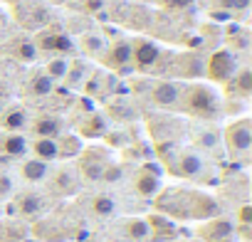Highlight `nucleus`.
<instances>
[{"instance_id":"29","label":"nucleus","mask_w":252,"mask_h":242,"mask_svg":"<svg viewBox=\"0 0 252 242\" xmlns=\"http://www.w3.org/2000/svg\"><path fill=\"white\" fill-rule=\"evenodd\" d=\"M82 50H84L87 55H92V57H101V55H104V50H106V42H104V37H101V35L87 32V35L82 37Z\"/></svg>"},{"instance_id":"31","label":"nucleus","mask_w":252,"mask_h":242,"mask_svg":"<svg viewBox=\"0 0 252 242\" xmlns=\"http://www.w3.org/2000/svg\"><path fill=\"white\" fill-rule=\"evenodd\" d=\"M89 74V69H87V64L84 62H69V69H67V74H64V82L72 87V89H77V87H82V79Z\"/></svg>"},{"instance_id":"27","label":"nucleus","mask_w":252,"mask_h":242,"mask_svg":"<svg viewBox=\"0 0 252 242\" xmlns=\"http://www.w3.org/2000/svg\"><path fill=\"white\" fill-rule=\"evenodd\" d=\"M13 50V57L18 60V62H35L37 60V47H35V42H30V40H18V42H13L10 45Z\"/></svg>"},{"instance_id":"9","label":"nucleus","mask_w":252,"mask_h":242,"mask_svg":"<svg viewBox=\"0 0 252 242\" xmlns=\"http://www.w3.org/2000/svg\"><path fill=\"white\" fill-rule=\"evenodd\" d=\"M237 225H232V220L225 217H210L205 220V225L198 227V237L205 242H230V237H235Z\"/></svg>"},{"instance_id":"13","label":"nucleus","mask_w":252,"mask_h":242,"mask_svg":"<svg viewBox=\"0 0 252 242\" xmlns=\"http://www.w3.org/2000/svg\"><path fill=\"white\" fill-rule=\"evenodd\" d=\"M77 188H79V173L74 168L62 166V168L55 171V176H52V190L57 195H74Z\"/></svg>"},{"instance_id":"23","label":"nucleus","mask_w":252,"mask_h":242,"mask_svg":"<svg viewBox=\"0 0 252 242\" xmlns=\"http://www.w3.org/2000/svg\"><path fill=\"white\" fill-rule=\"evenodd\" d=\"M227 87H230V91L235 94V96H242V99H247L250 94H252V72L245 67V69H240V72H235L232 74V79L227 82Z\"/></svg>"},{"instance_id":"2","label":"nucleus","mask_w":252,"mask_h":242,"mask_svg":"<svg viewBox=\"0 0 252 242\" xmlns=\"http://www.w3.org/2000/svg\"><path fill=\"white\" fill-rule=\"evenodd\" d=\"M181 109L195 119H205V121H213L220 116L222 111V101H220V94L208 87V84H188L183 87V94H181Z\"/></svg>"},{"instance_id":"36","label":"nucleus","mask_w":252,"mask_h":242,"mask_svg":"<svg viewBox=\"0 0 252 242\" xmlns=\"http://www.w3.org/2000/svg\"><path fill=\"white\" fill-rule=\"evenodd\" d=\"M237 220H240V225H250V220H252V208H250V205H242L240 212H237Z\"/></svg>"},{"instance_id":"30","label":"nucleus","mask_w":252,"mask_h":242,"mask_svg":"<svg viewBox=\"0 0 252 242\" xmlns=\"http://www.w3.org/2000/svg\"><path fill=\"white\" fill-rule=\"evenodd\" d=\"M67 69H69V62L64 60V57H55V60H50L47 62V67H45V74L52 79V82H62L64 79V74H67Z\"/></svg>"},{"instance_id":"6","label":"nucleus","mask_w":252,"mask_h":242,"mask_svg":"<svg viewBox=\"0 0 252 242\" xmlns=\"http://www.w3.org/2000/svg\"><path fill=\"white\" fill-rule=\"evenodd\" d=\"M181 94H183V84L178 82H154L151 84V91H149V99L161 106V109H178L181 106Z\"/></svg>"},{"instance_id":"16","label":"nucleus","mask_w":252,"mask_h":242,"mask_svg":"<svg viewBox=\"0 0 252 242\" xmlns=\"http://www.w3.org/2000/svg\"><path fill=\"white\" fill-rule=\"evenodd\" d=\"M124 237L129 242H149L151 240V227H149V220L144 217H129L124 220Z\"/></svg>"},{"instance_id":"15","label":"nucleus","mask_w":252,"mask_h":242,"mask_svg":"<svg viewBox=\"0 0 252 242\" xmlns=\"http://www.w3.org/2000/svg\"><path fill=\"white\" fill-rule=\"evenodd\" d=\"M109 131V121L101 111H92L84 116V121L79 124V134L87 136V139H101L104 134Z\"/></svg>"},{"instance_id":"10","label":"nucleus","mask_w":252,"mask_h":242,"mask_svg":"<svg viewBox=\"0 0 252 242\" xmlns=\"http://www.w3.org/2000/svg\"><path fill=\"white\" fill-rule=\"evenodd\" d=\"M134 190L141 198H156L161 190V181H158V171L154 168V163H146L144 168H139V173L134 176Z\"/></svg>"},{"instance_id":"25","label":"nucleus","mask_w":252,"mask_h":242,"mask_svg":"<svg viewBox=\"0 0 252 242\" xmlns=\"http://www.w3.org/2000/svg\"><path fill=\"white\" fill-rule=\"evenodd\" d=\"M89 210H92V215H96V217H111V215L116 212V200H114L111 195L99 193V195H94V198L89 200Z\"/></svg>"},{"instance_id":"22","label":"nucleus","mask_w":252,"mask_h":242,"mask_svg":"<svg viewBox=\"0 0 252 242\" xmlns=\"http://www.w3.org/2000/svg\"><path fill=\"white\" fill-rule=\"evenodd\" d=\"M0 126H5L10 134H20L25 126H28V114L23 106H10L5 111V116L0 119Z\"/></svg>"},{"instance_id":"26","label":"nucleus","mask_w":252,"mask_h":242,"mask_svg":"<svg viewBox=\"0 0 252 242\" xmlns=\"http://www.w3.org/2000/svg\"><path fill=\"white\" fill-rule=\"evenodd\" d=\"M28 237V225L23 222H0V242H23Z\"/></svg>"},{"instance_id":"40","label":"nucleus","mask_w":252,"mask_h":242,"mask_svg":"<svg viewBox=\"0 0 252 242\" xmlns=\"http://www.w3.org/2000/svg\"><path fill=\"white\" fill-rule=\"evenodd\" d=\"M8 3H20V0H8Z\"/></svg>"},{"instance_id":"1","label":"nucleus","mask_w":252,"mask_h":242,"mask_svg":"<svg viewBox=\"0 0 252 242\" xmlns=\"http://www.w3.org/2000/svg\"><path fill=\"white\" fill-rule=\"evenodd\" d=\"M156 208L171 220H210L218 215V203L200 190H166L156 198Z\"/></svg>"},{"instance_id":"7","label":"nucleus","mask_w":252,"mask_h":242,"mask_svg":"<svg viewBox=\"0 0 252 242\" xmlns=\"http://www.w3.org/2000/svg\"><path fill=\"white\" fill-rule=\"evenodd\" d=\"M35 47H37V52L45 50V52H55L60 57L77 52V45L67 32H37L35 35Z\"/></svg>"},{"instance_id":"41","label":"nucleus","mask_w":252,"mask_h":242,"mask_svg":"<svg viewBox=\"0 0 252 242\" xmlns=\"http://www.w3.org/2000/svg\"><path fill=\"white\" fill-rule=\"evenodd\" d=\"M52 3H64V0H52Z\"/></svg>"},{"instance_id":"20","label":"nucleus","mask_w":252,"mask_h":242,"mask_svg":"<svg viewBox=\"0 0 252 242\" xmlns=\"http://www.w3.org/2000/svg\"><path fill=\"white\" fill-rule=\"evenodd\" d=\"M149 227H151V237L156 242H163V240H173L176 237V225L171 217H163V215H151L149 217Z\"/></svg>"},{"instance_id":"12","label":"nucleus","mask_w":252,"mask_h":242,"mask_svg":"<svg viewBox=\"0 0 252 242\" xmlns=\"http://www.w3.org/2000/svg\"><path fill=\"white\" fill-rule=\"evenodd\" d=\"M171 171H176V176H183V178H200V173L205 171V163H203L200 153L181 151L176 163H171Z\"/></svg>"},{"instance_id":"21","label":"nucleus","mask_w":252,"mask_h":242,"mask_svg":"<svg viewBox=\"0 0 252 242\" xmlns=\"http://www.w3.org/2000/svg\"><path fill=\"white\" fill-rule=\"evenodd\" d=\"M52 89H55V82H52L45 72H35V74L28 79V87H25V91H28L30 96H35V99L50 96Z\"/></svg>"},{"instance_id":"37","label":"nucleus","mask_w":252,"mask_h":242,"mask_svg":"<svg viewBox=\"0 0 252 242\" xmlns=\"http://www.w3.org/2000/svg\"><path fill=\"white\" fill-rule=\"evenodd\" d=\"M104 8V0H84V10L87 13H99Z\"/></svg>"},{"instance_id":"17","label":"nucleus","mask_w":252,"mask_h":242,"mask_svg":"<svg viewBox=\"0 0 252 242\" xmlns=\"http://www.w3.org/2000/svg\"><path fill=\"white\" fill-rule=\"evenodd\" d=\"M28 149L32 151V158H40L45 163H52L60 158L57 139H32V144H28Z\"/></svg>"},{"instance_id":"19","label":"nucleus","mask_w":252,"mask_h":242,"mask_svg":"<svg viewBox=\"0 0 252 242\" xmlns=\"http://www.w3.org/2000/svg\"><path fill=\"white\" fill-rule=\"evenodd\" d=\"M20 176L28 181V183H42L47 181L50 176V163L40 161V158H28L23 166H20Z\"/></svg>"},{"instance_id":"24","label":"nucleus","mask_w":252,"mask_h":242,"mask_svg":"<svg viewBox=\"0 0 252 242\" xmlns=\"http://www.w3.org/2000/svg\"><path fill=\"white\" fill-rule=\"evenodd\" d=\"M0 149H3V153L10 156V158H23L28 153V141H25L23 134H8L3 139V144H0Z\"/></svg>"},{"instance_id":"5","label":"nucleus","mask_w":252,"mask_h":242,"mask_svg":"<svg viewBox=\"0 0 252 242\" xmlns=\"http://www.w3.org/2000/svg\"><path fill=\"white\" fill-rule=\"evenodd\" d=\"M106 166H109V153H106L104 149H87V151H82L79 171H77V173H79L84 181L94 183V181L101 178V173H104Z\"/></svg>"},{"instance_id":"18","label":"nucleus","mask_w":252,"mask_h":242,"mask_svg":"<svg viewBox=\"0 0 252 242\" xmlns=\"http://www.w3.org/2000/svg\"><path fill=\"white\" fill-rule=\"evenodd\" d=\"M15 205L23 217H37L45 212V198L40 193H23V195H18Z\"/></svg>"},{"instance_id":"28","label":"nucleus","mask_w":252,"mask_h":242,"mask_svg":"<svg viewBox=\"0 0 252 242\" xmlns=\"http://www.w3.org/2000/svg\"><path fill=\"white\" fill-rule=\"evenodd\" d=\"M57 146H60V158H72L77 153H82V141L79 136H57Z\"/></svg>"},{"instance_id":"34","label":"nucleus","mask_w":252,"mask_h":242,"mask_svg":"<svg viewBox=\"0 0 252 242\" xmlns=\"http://www.w3.org/2000/svg\"><path fill=\"white\" fill-rule=\"evenodd\" d=\"M163 5L168 10H186V8L193 5V0H163Z\"/></svg>"},{"instance_id":"38","label":"nucleus","mask_w":252,"mask_h":242,"mask_svg":"<svg viewBox=\"0 0 252 242\" xmlns=\"http://www.w3.org/2000/svg\"><path fill=\"white\" fill-rule=\"evenodd\" d=\"M210 18H215V20H230V18H232V13H230V10L218 8V10H210Z\"/></svg>"},{"instance_id":"35","label":"nucleus","mask_w":252,"mask_h":242,"mask_svg":"<svg viewBox=\"0 0 252 242\" xmlns=\"http://www.w3.org/2000/svg\"><path fill=\"white\" fill-rule=\"evenodd\" d=\"M10 193H13V178L3 173V176H0V198H5Z\"/></svg>"},{"instance_id":"14","label":"nucleus","mask_w":252,"mask_h":242,"mask_svg":"<svg viewBox=\"0 0 252 242\" xmlns=\"http://www.w3.org/2000/svg\"><path fill=\"white\" fill-rule=\"evenodd\" d=\"M32 134L35 139H57L62 136L64 131V124H62V119L60 116H52V114H45V116H37L32 121Z\"/></svg>"},{"instance_id":"4","label":"nucleus","mask_w":252,"mask_h":242,"mask_svg":"<svg viewBox=\"0 0 252 242\" xmlns=\"http://www.w3.org/2000/svg\"><path fill=\"white\" fill-rule=\"evenodd\" d=\"M237 72V60L232 52L227 50H218L208 57V64H205V74L215 82V84H227L232 79V74Z\"/></svg>"},{"instance_id":"8","label":"nucleus","mask_w":252,"mask_h":242,"mask_svg":"<svg viewBox=\"0 0 252 242\" xmlns=\"http://www.w3.org/2000/svg\"><path fill=\"white\" fill-rule=\"evenodd\" d=\"M158 60H161V47H158L156 42L144 40V37L131 42V64H134L136 69L146 72V69H151Z\"/></svg>"},{"instance_id":"11","label":"nucleus","mask_w":252,"mask_h":242,"mask_svg":"<svg viewBox=\"0 0 252 242\" xmlns=\"http://www.w3.org/2000/svg\"><path fill=\"white\" fill-rule=\"evenodd\" d=\"M101 62L109 67V69H124L131 64V42L129 40H119L114 45H106L104 55H101Z\"/></svg>"},{"instance_id":"33","label":"nucleus","mask_w":252,"mask_h":242,"mask_svg":"<svg viewBox=\"0 0 252 242\" xmlns=\"http://www.w3.org/2000/svg\"><path fill=\"white\" fill-rule=\"evenodd\" d=\"M215 5L222 10H230V13H242L250 8V0H215Z\"/></svg>"},{"instance_id":"39","label":"nucleus","mask_w":252,"mask_h":242,"mask_svg":"<svg viewBox=\"0 0 252 242\" xmlns=\"http://www.w3.org/2000/svg\"><path fill=\"white\" fill-rule=\"evenodd\" d=\"M3 91H5V87H3V82H0V96H3Z\"/></svg>"},{"instance_id":"3","label":"nucleus","mask_w":252,"mask_h":242,"mask_svg":"<svg viewBox=\"0 0 252 242\" xmlns=\"http://www.w3.org/2000/svg\"><path fill=\"white\" fill-rule=\"evenodd\" d=\"M222 141H225V149L232 158H245L250 153V146H252V124L250 119H237L232 124L225 126V134H222Z\"/></svg>"},{"instance_id":"32","label":"nucleus","mask_w":252,"mask_h":242,"mask_svg":"<svg viewBox=\"0 0 252 242\" xmlns=\"http://www.w3.org/2000/svg\"><path fill=\"white\" fill-rule=\"evenodd\" d=\"M124 178V166L121 163H109L106 168H104V173H101V183H119Z\"/></svg>"}]
</instances>
